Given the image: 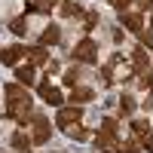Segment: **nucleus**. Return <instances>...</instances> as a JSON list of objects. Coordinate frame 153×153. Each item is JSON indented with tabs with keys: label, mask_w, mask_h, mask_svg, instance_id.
I'll return each mask as SVG.
<instances>
[{
	"label": "nucleus",
	"mask_w": 153,
	"mask_h": 153,
	"mask_svg": "<svg viewBox=\"0 0 153 153\" xmlns=\"http://www.w3.org/2000/svg\"><path fill=\"white\" fill-rule=\"evenodd\" d=\"M3 95H6V117L9 120H16L19 126H28V117H31V92H28V86H22V83H9L3 89Z\"/></svg>",
	"instance_id": "f257e3e1"
},
{
	"label": "nucleus",
	"mask_w": 153,
	"mask_h": 153,
	"mask_svg": "<svg viewBox=\"0 0 153 153\" xmlns=\"http://www.w3.org/2000/svg\"><path fill=\"white\" fill-rule=\"evenodd\" d=\"M74 61H83V65H95L98 61V43L92 40V37H83L80 43L74 46Z\"/></svg>",
	"instance_id": "f03ea898"
},
{
	"label": "nucleus",
	"mask_w": 153,
	"mask_h": 153,
	"mask_svg": "<svg viewBox=\"0 0 153 153\" xmlns=\"http://www.w3.org/2000/svg\"><path fill=\"white\" fill-rule=\"evenodd\" d=\"M83 120V107L80 104H71V107H58V113H55V126L61 132H68L71 126H76Z\"/></svg>",
	"instance_id": "7ed1b4c3"
},
{
	"label": "nucleus",
	"mask_w": 153,
	"mask_h": 153,
	"mask_svg": "<svg viewBox=\"0 0 153 153\" xmlns=\"http://www.w3.org/2000/svg\"><path fill=\"white\" fill-rule=\"evenodd\" d=\"M95 150H101V153H117V150H120V138L113 135V132L98 129V135H95Z\"/></svg>",
	"instance_id": "20e7f679"
},
{
	"label": "nucleus",
	"mask_w": 153,
	"mask_h": 153,
	"mask_svg": "<svg viewBox=\"0 0 153 153\" xmlns=\"http://www.w3.org/2000/svg\"><path fill=\"white\" fill-rule=\"evenodd\" d=\"M37 92H40V98L46 101V104H52V107H61V101H65V98H61V92H58V89L49 83V80H40Z\"/></svg>",
	"instance_id": "39448f33"
},
{
	"label": "nucleus",
	"mask_w": 153,
	"mask_h": 153,
	"mask_svg": "<svg viewBox=\"0 0 153 153\" xmlns=\"http://www.w3.org/2000/svg\"><path fill=\"white\" fill-rule=\"evenodd\" d=\"M147 68H150L147 49H144L141 43H138V46L132 49V74H129V76H138V74H141V71H147Z\"/></svg>",
	"instance_id": "423d86ee"
},
{
	"label": "nucleus",
	"mask_w": 153,
	"mask_h": 153,
	"mask_svg": "<svg viewBox=\"0 0 153 153\" xmlns=\"http://www.w3.org/2000/svg\"><path fill=\"white\" fill-rule=\"evenodd\" d=\"M34 144H46L49 141V120L43 117V113H37L34 117V135H31Z\"/></svg>",
	"instance_id": "0eeeda50"
},
{
	"label": "nucleus",
	"mask_w": 153,
	"mask_h": 153,
	"mask_svg": "<svg viewBox=\"0 0 153 153\" xmlns=\"http://www.w3.org/2000/svg\"><path fill=\"white\" fill-rule=\"evenodd\" d=\"M25 52H28V46H3L0 49V61L3 65H19L25 58Z\"/></svg>",
	"instance_id": "6e6552de"
},
{
	"label": "nucleus",
	"mask_w": 153,
	"mask_h": 153,
	"mask_svg": "<svg viewBox=\"0 0 153 153\" xmlns=\"http://www.w3.org/2000/svg\"><path fill=\"white\" fill-rule=\"evenodd\" d=\"M25 58H28V65H43L46 68V61H49V52H46V46H28V52H25Z\"/></svg>",
	"instance_id": "1a4fd4ad"
},
{
	"label": "nucleus",
	"mask_w": 153,
	"mask_h": 153,
	"mask_svg": "<svg viewBox=\"0 0 153 153\" xmlns=\"http://www.w3.org/2000/svg\"><path fill=\"white\" fill-rule=\"evenodd\" d=\"M120 22L126 25V31H132V34L144 31V19L138 16V12H120Z\"/></svg>",
	"instance_id": "9d476101"
},
{
	"label": "nucleus",
	"mask_w": 153,
	"mask_h": 153,
	"mask_svg": "<svg viewBox=\"0 0 153 153\" xmlns=\"http://www.w3.org/2000/svg\"><path fill=\"white\" fill-rule=\"evenodd\" d=\"M95 98V89H89V86H74L71 89V104H86V101H92Z\"/></svg>",
	"instance_id": "9b49d317"
},
{
	"label": "nucleus",
	"mask_w": 153,
	"mask_h": 153,
	"mask_svg": "<svg viewBox=\"0 0 153 153\" xmlns=\"http://www.w3.org/2000/svg\"><path fill=\"white\" fill-rule=\"evenodd\" d=\"M9 144H12V150H16V153H31V144H34V141H31V138H28V135H25V132L19 129L16 135L9 138Z\"/></svg>",
	"instance_id": "f8f14e48"
},
{
	"label": "nucleus",
	"mask_w": 153,
	"mask_h": 153,
	"mask_svg": "<svg viewBox=\"0 0 153 153\" xmlns=\"http://www.w3.org/2000/svg\"><path fill=\"white\" fill-rule=\"evenodd\" d=\"M61 40V28L58 25H46V31L40 34V46H55Z\"/></svg>",
	"instance_id": "ddd939ff"
},
{
	"label": "nucleus",
	"mask_w": 153,
	"mask_h": 153,
	"mask_svg": "<svg viewBox=\"0 0 153 153\" xmlns=\"http://www.w3.org/2000/svg\"><path fill=\"white\" fill-rule=\"evenodd\" d=\"M16 83L34 86V65H16Z\"/></svg>",
	"instance_id": "4468645a"
},
{
	"label": "nucleus",
	"mask_w": 153,
	"mask_h": 153,
	"mask_svg": "<svg viewBox=\"0 0 153 153\" xmlns=\"http://www.w3.org/2000/svg\"><path fill=\"white\" fill-rule=\"evenodd\" d=\"M61 16H65V19H80L83 16V6L80 3H76V0H61Z\"/></svg>",
	"instance_id": "2eb2a0df"
},
{
	"label": "nucleus",
	"mask_w": 153,
	"mask_h": 153,
	"mask_svg": "<svg viewBox=\"0 0 153 153\" xmlns=\"http://www.w3.org/2000/svg\"><path fill=\"white\" fill-rule=\"evenodd\" d=\"M117 101H120V113H123V117H129V113H135V107H138V101H135V98H132L129 92H123V95H120Z\"/></svg>",
	"instance_id": "dca6fc26"
},
{
	"label": "nucleus",
	"mask_w": 153,
	"mask_h": 153,
	"mask_svg": "<svg viewBox=\"0 0 153 153\" xmlns=\"http://www.w3.org/2000/svg\"><path fill=\"white\" fill-rule=\"evenodd\" d=\"M132 135H135V138L153 135V126H150V120H135V123H132Z\"/></svg>",
	"instance_id": "f3484780"
},
{
	"label": "nucleus",
	"mask_w": 153,
	"mask_h": 153,
	"mask_svg": "<svg viewBox=\"0 0 153 153\" xmlns=\"http://www.w3.org/2000/svg\"><path fill=\"white\" fill-rule=\"evenodd\" d=\"M9 31L16 34V37H25V34H28V19H25V16H16V19L9 22Z\"/></svg>",
	"instance_id": "a211bd4d"
},
{
	"label": "nucleus",
	"mask_w": 153,
	"mask_h": 153,
	"mask_svg": "<svg viewBox=\"0 0 153 153\" xmlns=\"http://www.w3.org/2000/svg\"><path fill=\"white\" fill-rule=\"evenodd\" d=\"M138 86H141V89H147V92L153 89V68H147V71H141V74H138Z\"/></svg>",
	"instance_id": "6ab92c4d"
},
{
	"label": "nucleus",
	"mask_w": 153,
	"mask_h": 153,
	"mask_svg": "<svg viewBox=\"0 0 153 153\" xmlns=\"http://www.w3.org/2000/svg\"><path fill=\"white\" fill-rule=\"evenodd\" d=\"M98 76H101V86H104V89H110V86H113V68H110V65L101 68V74H98Z\"/></svg>",
	"instance_id": "aec40b11"
},
{
	"label": "nucleus",
	"mask_w": 153,
	"mask_h": 153,
	"mask_svg": "<svg viewBox=\"0 0 153 153\" xmlns=\"http://www.w3.org/2000/svg\"><path fill=\"white\" fill-rule=\"evenodd\" d=\"M68 135L76 138V141H86V138H89V129H83V126L76 123V126H71V129H68Z\"/></svg>",
	"instance_id": "412c9836"
},
{
	"label": "nucleus",
	"mask_w": 153,
	"mask_h": 153,
	"mask_svg": "<svg viewBox=\"0 0 153 153\" xmlns=\"http://www.w3.org/2000/svg\"><path fill=\"white\" fill-rule=\"evenodd\" d=\"M76 80H80V71H76V68H71L65 76H61V83H65L68 89H74V86H76Z\"/></svg>",
	"instance_id": "4be33fe9"
},
{
	"label": "nucleus",
	"mask_w": 153,
	"mask_h": 153,
	"mask_svg": "<svg viewBox=\"0 0 153 153\" xmlns=\"http://www.w3.org/2000/svg\"><path fill=\"white\" fill-rule=\"evenodd\" d=\"M34 3H37V9H40L43 16H46V12H52V9L61 3V0H34Z\"/></svg>",
	"instance_id": "5701e85b"
},
{
	"label": "nucleus",
	"mask_w": 153,
	"mask_h": 153,
	"mask_svg": "<svg viewBox=\"0 0 153 153\" xmlns=\"http://www.w3.org/2000/svg\"><path fill=\"white\" fill-rule=\"evenodd\" d=\"M138 40H141L144 49H147V46L153 49V31H138Z\"/></svg>",
	"instance_id": "b1692460"
},
{
	"label": "nucleus",
	"mask_w": 153,
	"mask_h": 153,
	"mask_svg": "<svg viewBox=\"0 0 153 153\" xmlns=\"http://www.w3.org/2000/svg\"><path fill=\"white\" fill-rule=\"evenodd\" d=\"M117 153H141V150H138L135 141H120V150H117Z\"/></svg>",
	"instance_id": "393cba45"
},
{
	"label": "nucleus",
	"mask_w": 153,
	"mask_h": 153,
	"mask_svg": "<svg viewBox=\"0 0 153 153\" xmlns=\"http://www.w3.org/2000/svg\"><path fill=\"white\" fill-rule=\"evenodd\" d=\"M101 129H104V132H113V135H117V132H120V126H117V120H113V117H107L104 123H101Z\"/></svg>",
	"instance_id": "a878e982"
},
{
	"label": "nucleus",
	"mask_w": 153,
	"mask_h": 153,
	"mask_svg": "<svg viewBox=\"0 0 153 153\" xmlns=\"http://www.w3.org/2000/svg\"><path fill=\"white\" fill-rule=\"evenodd\" d=\"M132 3H135V0H113V9H117V12H129Z\"/></svg>",
	"instance_id": "bb28decb"
},
{
	"label": "nucleus",
	"mask_w": 153,
	"mask_h": 153,
	"mask_svg": "<svg viewBox=\"0 0 153 153\" xmlns=\"http://www.w3.org/2000/svg\"><path fill=\"white\" fill-rule=\"evenodd\" d=\"M92 28H98V12H89L86 16V31H92Z\"/></svg>",
	"instance_id": "cd10ccee"
},
{
	"label": "nucleus",
	"mask_w": 153,
	"mask_h": 153,
	"mask_svg": "<svg viewBox=\"0 0 153 153\" xmlns=\"http://www.w3.org/2000/svg\"><path fill=\"white\" fill-rule=\"evenodd\" d=\"M138 141H141V147L147 153H153V135H144V138H138Z\"/></svg>",
	"instance_id": "c85d7f7f"
},
{
	"label": "nucleus",
	"mask_w": 153,
	"mask_h": 153,
	"mask_svg": "<svg viewBox=\"0 0 153 153\" xmlns=\"http://www.w3.org/2000/svg\"><path fill=\"white\" fill-rule=\"evenodd\" d=\"M58 68H61L58 61H46V76H52V74H58Z\"/></svg>",
	"instance_id": "c756f323"
},
{
	"label": "nucleus",
	"mask_w": 153,
	"mask_h": 153,
	"mask_svg": "<svg viewBox=\"0 0 153 153\" xmlns=\"http://www.w3.org/2000/svg\"><path fill=\"white\" fill-rule=\"evenodd\" d=\"M135 3H138L141 12H150V9H153V0H135Z\"/></svg>",
	"instance_id": "7c9ffc66"
},
{
	"label": "nucleus",
	"mask_w": 153,
	"mask_h": 153,
	"mask_svg": "<svg viewBox=\"0 0 153 153\" xmlns=\"http://www.w3.org/2000/svg\"><path fill=\"white\" fill-rule=\"evenodd\" d=\"M110 3H113V0H110Z\"/></svg>",
	"instance_id": "2f4dec72"
}]
</instances>
